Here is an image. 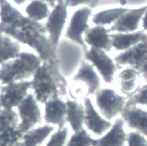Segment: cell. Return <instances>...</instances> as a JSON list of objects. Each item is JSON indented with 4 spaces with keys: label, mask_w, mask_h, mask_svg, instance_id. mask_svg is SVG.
Masks as SVG:
<instances>
[{
    "label": "cell",
    "mask_w": 147,
    "mask_h": 146,
    "mask_svg": "<svg viewBox=\"0 0 147 146\" xmlns=\"http://www.w3.org/2000/svg\"><path fill=\"white\" fill-rule=\"evenodd\" d=\"M84 122L87 129L93 134L99 136H102L111 128L113 123L100 115L88 97L84 100Z\"/></svg>",
    "instance_id": "obj_11"
},
{
    "label": "cell",
    "mask_w": 147,
    "mask_h": 146,
    "mask_svg": "<svg viewBox=\"0 0 147 146\" xmlns=\"http://www.w3.org/2000/svg\"><path fill=\"white\" fill-rule=\"evenodd\" d=\"M67 135V129L66 127H64L51 136L46 146H64Z\"/></svg>",
    "instance_id": "obj_30"
},
{
    "label": "cell",
    "mask_w": 147,
    "mask_h": 146,
    "mask_svg": "<svg viewBox=\"0 0 147 146\" xmlns=\"http://www.w3.org/2000/svg\"><path fill=\"white\" fill-rule=\"evenodd\" d=\"M147 61V40L121 52L115 58L118 65H129L137 70Z\"/></svg>",
    "instance_id": "obj_12"
},
{
    "label": "cell",
    "mask_w": 147,
    "mask_h": 146,
    "mask_svg": "<svg viewBox=\"0 0 147 146\" xmlns=\"http://www.w3.org/2000/svg\"><path fill=\"white\" fill-rule=\"evenodd\" d=\"M85 50L80 45L67 40L60 42L56 49V57L61 74L70 76L82 63Z\"/></svg>",
    "instance_id": "obj_4"
},
{
    "label": "cell",
    "mask_w": 147,
    "mask_h": 146,
    "mask_svg": "<svg viewBox=\"0 0 147 146\" xmlns=\"http://www.w3.org/2000/svg\"><path fill=\"white\" fill-rule=\"evenodd\" d=\"M85 58L96 66L104 82L108 84L113 83L116 66L114 61L103 50L91 47L89 50L85 51Z\"/></svg>",
    "instance_id": "obj_6"
},
{
    "label": "cell",
    "mask_w": 147,
    "mask_h": 146,
    "mask_svg": "<svg viewBox=\"0 0 147 146\" xmlns=\"http://www.w3.org/2000/svg\"><path fill=\"white\" fill-rule=\"evenodd\" d=\"M92 11L89 8H82L77 10L72 15L69 27L67 28L65 36L71 41L82 46L86 51V46L82 35L89 29L88 18Z\"/></svg>",
    "instance_id": "obj_8"
},
{
    "label": "cell",
    "mask_w": 147,
    "mask_h": 146,
    "mask_svg": "<svg viewBox=\"0 0 147 146\" xmlns=\"http://www.w3.org/2000/svg\"><path fill=\"white\" fill-rule=\"evenodd\" d=\"M54 130L50 126H44L30 131L22 137L20 146H40Z\"/></svg>",
    "instance_id": "obj_22"
},
{
    "label": "cell",
    "mask_w": 147,
    "mask_h": 146,
    "mask_svg": "<svg viewBox=\"0 0 147 146\" xmlns=\"http://www.w3.org/2000/svg\"><path fill=\"white\" fill-rule=\"evenodd\" d=\"M41 58L29 52H21L14 60L4 62L0 69L2 84H9L29 78L41 65Z\"/></svg>",
    "instance_id": "obj_3"
},
{
    "label": "cell",
    "mask_w": 147,
    "mask_h": 146,
    "mask_svg": "<svg viewBox=\"0 0 147 146\" xmlns=\"http://www.w3.org/2000/svg\"><path fill=\"white\" fill-rule=\"evenodd\" d=\"M127 100V97L111 88L99 90L96 93V104L99 113L105 119L110 121L121 114Z\"/></svg>",
    "instance_id": "obj_5"
},
{
    "label": "cell",
    "mask_w": 147,
    "mask_h": 146,
    "mask_svg": "<svg viewBox=\"0 0 147 146\" xmlns=\"http://www.w3.org/2000/svg\"><path fill=\"white\" fill-rule=\"evenodd\" d=\"M44 1L47 2L51 7H54L55 5V1H56V0H44Z\"/></svg>",
    "instance_id": "obj_35"
},
{
    "label": "cell",
    "mask_w": 147,
    "mask_h": 146,
    "mask_svg": "<svg viewBox=\"0 0 147 146\" xmlns=\"http://www.w3.org/2000/svg\"><path fill=\"white\" fill-rule=\"evenodd\" d=\"M127 146H147V139L136 132L127 133Z\"/></svg>",
    "instance_id": "obj_31"
},
{
    "label": "cell",
    "mask_w": 147,
    "mask_h": 146,
    "mask_svg": "<svg viewBox=\"0 0 147 146\" xmlns=\"http://www.w3.org/2000/svg\"><path fill=\"white\" fill-rule=\"evenodd\" d=\"M130 8L127 7H118L100 11L94 16L92 22L98 26H104L115 23Z\"/></svg>",
    "instance_id": "obj_24"
},
{
    "label": "cell",
    "mask_w": 147,
    "mask_h": 146,
    "mask_svg": "<svg viewBox=\"0 0 147 146\" xmlns=\"http://www.w3.org/2000/svg\"><path fill=\"white\" fill-rule=\"evenodd\" d=\"M109 33V31L103 26L97 25L85 33V42L92 47L110 51L113 47L111 37Z\"/></svg>",
    "instance_id": "obj_16"
},
{
    "label": "cell",
    "mask_w": 147,
    "mask_h": 146,
    "mask_svg": "<svg viewBox=\"0 0 147 146\" xmlns=\"http://www.w3.org/2000/svg\"><path fill=\"white\" fill-rule=\"evenodd\" d=\"M13 1L17 4L18 5H21L24 4L25 1H26L27 0H13Z\"/></svg>",
    "instance_id": "obj_36"
},
{
    "label": "cell",
    "mask_w": 147,
    "mask_h": 146,
    "mask_svg": "<svg viewBox=\"0 0 147 146\" xmlns=\"http://www.w3.org/2000/svg\"><path fill=\"white\" fill-rule=\"evenodd\" d=\"M140 72L133 68L123 70L119 75L120 92L128 97L134 94L141 87Z\"/></svg>",
    "instance_id": "obj_18"
},
{
    "label": "cell",
    "mask_w": 147,
    "mask_h": 146,
    "mask_svg": "<svg viewBox=\"0 0 147 146\" xmlns=\"http://www.w3.org/2000/svg\"><path fill=\"white\" fill-rule=\"evenodd\" d=\"M67 115V105L60 99H54L46 103L45 118L47 123L64 126Z\"/></svg>",
    "instance_id": "obj_19"
},
{
    "label": "cell",
    "mask_w": 147,
    "mask_h": 146,
    "mask_svg": "<svg viewBox=\"0 0 147 146\" xmlns=\"http://www.w3.org/2000/svg\"><path fill=\"white\" fill-rule=\"evenodd\" d=\"M17 121V115L11 109L4 108L0 111V135L15 129Z\"/></svg>",
    "instance_id": "obj_26"
},
{
    "label": "cell",
    "mask_w": 147,
    "mask_h": 146,
    "mask_svg": "<svg viewBox=\"0 0 147 146\" xmlns=\"http://www.w3.org/2000/svg\"><path fill=\"white\" fill-rule=\"evenodd\" d=\"M0 32L28 44L45 61L56 60V50L46 36L43 25L23 16L7 0H0Z\"/></svg>",
    "instance_id": "obj_1"
},
{
    "label": "cell",
    "mask_w": 147,
    "mask_h": 146,
    "mask_svg": "<svg viewBox=\"0 0 147 146\" xmlns=\"http://www.w3.org/2000/svg\"><path fill=\"white\" fill-rule=\"evenodd\" d=\"M123 119L117 118L112 126L102 137L93 140L92 146H124L127 133L124 129Z\"/></svg>",
    "instance_id": "obj_15"
},
{
    "label": "cell",
    "mask_w": 147,
    "mask_h": 146,
    "mask_svg": "<svg viewBox=\"0 0 147 146\" xmlns=\"http://www.w3.org/2000/svg\"><path fill=\"white\" fill-rule=\"evenodd\" d=\"M67 81L60 72L57 59L46 61L37 69L32 82L36 99L42 103L67 94Z\"/></svg>",
    "instance_id": "obj_2"
},
{
    "label": "cell",
    "mask_w": 147,
    "mask_h": 146,
    "mask_svg": "<svg viewBox=\"0 0 147 146\" xmlns=\"http://www.w3.org/2000/svg\"><path fill=\"white\" fill-rule=\"evenodd\" d=\"M31 86L32 82L27 81L8 84L1 90L0 106L5 109L18 106L26 96L27 90Z\"/></svg>",
    "instance_id": "obj_10"
},
{
    "label": "cell",
    "mask_w": 147,
    "mask_h": 146,
    "mask_svg": "<svg viewBox=\"0 0 147 146\" xmlns=\"http://www.w3.org/2000/svg\"><path fill=\"white\" fill-rule=\"evenodd\" d=\"M142 27L144 30L147 31V10L142 17Z\"/></svg>",
    "instance_id": "obj_34"
},
{
    "label": "cell",
    "mask_w": 147,
    "mask_h": 146,
    "mask_svg": "<svg viewBox=\"0 0 147 146\" xmlns=\"http://www.w3.org/2000/svg\"><path fill=\"white\" fill-rule=\"evenodd\" d=\"M121 118L130 128L147 139V110L140 106H125Z\"/></svg>",
    "instance_id": "obj_13"
},
{
    "label": "cell",
    "mask_w": 147,
    "mask_h": 146,
    "mask_svg": "<svg viewBox=\"0 0 147 146\" xmlns=\"http://www.w3.org/2000/svg\"><path fill=\"white\" fill-rule=\"evenodd\" d=\"M146 3H147V0H99L98 7L100 5H119L122 7H126L127 6L141 5Z\"/></svg>",
    "instance_id": "obj_29"
},
{
    "label": "cell",
    "mask_w": 147,
    "mask_h": 146,
    "mask_svg": "<svg viewBox=\"0 0 147 146\" xmlns=\"http://www.w3.org/2000/svg\"><path fill=\"white\" fill-rule=\"evenodd\" d=\"M67 120L76 132L81 131L84 122V106L76 101H67Z\"/></svg>",
    "instance_id": "obj_21"
},
{
    "label": "cell",
    "mask_w": 147,
    "mask_h": 146,
    "mask_svg": "<svg viewBox=\"0 0 147 146\" xmlns=\"http://www.w3.org/2000/svg\"><path fill=\"white\" fill-rule=\"evenodd\" d=\"M76 81H81L88 87V94H94L98 92L100 86V80L94 70V65L84 61L82 62L81 67L74 78Z\"/></svg>",
    "instance_id": "obj_17"
},
{
    "label": "cell",
    "mask_w": 147,
    "mask_h": 146,
    "mask_svg": "<svg viewBox=\"0 0 147 146\" xmlns=\"http://www.w3.org/2000/svg\"><path fill=\"white\" fill-rule=\"evenodd\" d=\"M25 11L28 17L36 22L46 18L50 13L46 3L40 0H33Z\"/></svg>",
    "instance_id": "obj_25"
},
{
    "label": "cell",
    "mask_w": 147,
    "mask_h": 146,
    "mask_svg": "<svg viewBox=\"0 0 147 146\" xmlns=\"http://www.w3.org/2000/svg\"><path fill=\"white\" fill-rule=\"evenodd\" d=\"M93 140L87 131L82 129L73 135L67 146H92Z\"/></svg>",
    "instance_id": "obj_28"
},
{
    "label": "cell",
    "mask_w": 147,
    "mask_h": 146,
    "mask_svg": "<svg viewBox=\"0 0 147 146\" xmlns=\"http://www.w3.org/2000/svg\"><path fill=\"white\" fill-rule=\"evenodd\" d=\"M20 54V46L7 35L0 32V64L9 59H15Z\"/></svg>",
    "instance_id": "obj_23"
},
{
    "label": "cell",
    "mask_w": 147,
    "mask_h": 146,
    "mask_svg": "<svg viewBox=\"0 0 147 146\" xmlns=\"http://www.w3.org/2000/svg\"><path fill=\"white\" fill-rule=\"evenodd\" d=\"M67 16V6L63 0H59L46 23V30L50 34V42L52 47L56 50L65 23Z\"/></svg>",
    "instance_id": "obj_7"
},
{
    "label": "cell",
    "mask_w": 147,
    "mask_h": 146,
    "mask_svg": "<svg viewBox=\"0 0 147 146\" xmlns=\"http://www.w3.org/2000/svg\"><path fill=\"white\" fill-rule=\"evenodd\" d=\"M146 10L147 5L138 8L130 9L113 23L109 29V32L128 33L136 31Z\"/></svg>",
    "instance_id": "obj_14"
},
{
    "label": "cell",
    "mask_w": 147,
    "mask_h": 146,
    "mask_svg": "<svg viewBox=\"0 0 147 146\" xmlns=\"http://www.w3.org/2000/svg\"><path fill=\"white\" fill-rule=\"evenodd\" d=\"M140 74L143 76L144 78L147 82V61L138 70Z\"/></svg>",
    "instance_id": "obj_33"
},
{
    "label": "cell",
    "mask_w": 147,
    "mask_h": 146,
    "mask_svg": "<svg viewBox=\"0 0 147 146\" xmlns=\"http://www.w3.org/2000/svg\"><path fill=\"white\" fill-rule=\"evenodd\" d=\"M99 0H65L64 3L67 7H74L81 4H86L91 8L98 7Z\"/></svg>",
    "instance_id": "obj_32"
},
{
    "label": "cell",
    "mask_w": 147,
    "mask_h": 146,
    "mask_svg": "<svg viewBox=\"0 0 147 146\" xmlns=\"http://www.w3.org/2000/svg\"><path fill=\"white\" fill-rule=\"evenodd\" d=\"M112 47L117 50H126L147 40V34L142 31L134 33H118L110 35Z\"/></svg>",
    "instance_id": "obj_20"
},
{
    "label": "cell",
    "mask_w": 147,
    "mask_h": 146,
    "mask_svg": "<svg viewBox=\"0 0 147 146\" xmlns=\"http://www.w3.org/2000/svg\"><path fill=\"white\" fill-rule=\"evenodd\" d=\"M147 106V84L141 86L134 94L128 97L125 106Z\"/></svg>",
    "instance_id": "obj_27"
},
{
    "label": "cell",
    "mask_w": 147,
    "mask_h": 146,
    "mask_svg": "<svg viewBox=\"0 0 147 146\" xmlns=\"http://www.w3.org/2000/svg\"><path fill=\"white\" fill-rule=\"evenodd\" d=\"M18 108L21 120L18 129L21 133L27 132L40 122V111L33 95L26 96Z\"/></svg>",
    "instance_id": "obj_9"
}]
</instances>
